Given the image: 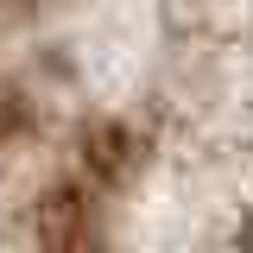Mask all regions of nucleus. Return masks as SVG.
I'll return each instance as SVG.
<instances>
[{
    "mask_svg": "<svg viewBox=\"0 0 253 253\" xmlns=\"http://www.w3.org/2000/svg\"><path fill=\"white\" fill-rule=\"evenodd\" d=\"M133 165H139V139H133V126L101 121V126H95V139H89V171L101 177V184H121Z\"/></svg>",
    "mask_w": 253,
    "mask_h": 253,
    "instance_id": "obj_1",
    "label": "nucleus"
}]
</instances>
